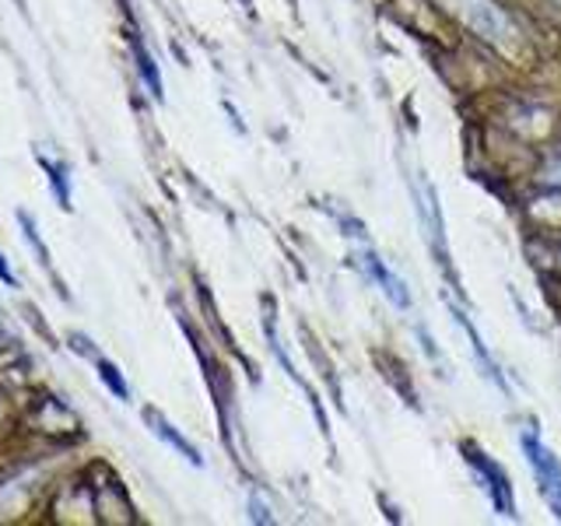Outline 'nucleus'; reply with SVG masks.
I'll return each mask as SVG.
<instances>
[{
	"mask_svg": "<svg viewBox=\"0 0 561 526\" xmlns=\"http://www.w3.org/2000/svg\"><path fill=\"white\" fill-rule=\"evenodd\" d=\"M453 11L460 14L481 39L495 43L502 49H513L516 25L508 22V14L495 4V0H453Z\"/></svg>",
	"mask_w": 561,
	"mask_h": 526,
	"instance_id": "obj_1",
	"label": "nucleus"
},
{
	"mask_svg": "<svg viewBox=\"0 0 561 526\" xmlns=\"http://www.w3.org/2000/svg\"><path fill=\"white\" fill-rule=\"evenodd\" d=\"M523 453H526V464H530L534 478L540 495L548 499L551 513L561 519V464L551 456V449L540 443L534 432H523Z\"/></svg>",
	"mask_w": 561,
	"mask_h": 526,
	"instance_id": "obj_2",
	"label": "nucleus"
},
{
	"mask_svg": "<svg viewBox=\"0 0 561 526\" xmlns=\"http://www.w3.org/2000/svg\"><path fill=\"white\" fill-rule=\"evenodd\" d=\"M467 460H470L473 470H478V478L484 481V491H488L491 505H495V513L499 516H516L513 484H508L505 470L495 460H491V456H484L481 449H473V446H467Z\"/></svg>",
	"mask_w": 561,
	"mask_h": 526,
	"instance_id": "obj_3",
	"label": "nucleus"
},
{
	"mask_svg": "<svg viewBox=\"0 0 561 526\" xmlns=\"http://www.w3.org/2000/svg\"><path fill=\"white\" fill-rule=\"evenodd\" d=\"M365 271L376 277V285L386 291V298H390L393 306H400V309H408L411 306V295H408V288H403V281H397L390 271L382 267V260L376 256V253H365Z\"/></svg>",
	"mask_w": 561,
	"mask_h": 526,
	"instance_id": "obj_4",
	"label": "nucleus"
},
{
	"mask_svg": "<svg viewBox=\"0 0 561 526\" xmlns=\"http://www.w3.org/2000/svg\"><path fill=\"white\" fill-rule=\"evenodd\" d=\"M148 421H151V425H154V432H158V435H162V438H165V443H169V446H175V449H180V453L186 456V460H190V464H197V467H201V453H197V449H193L190 443H183V438H180V435H175V432H172V428L165 425V421H162V418H158V414H148Z\"/></svg>",
	"mask_w": 561,
	"mask_h": 526,
	"instance_id": "obj_5",
	"label": "nucleus"
},
{
	"mask_svg": "<svg viewBox=\"0 0 561 526\" xmlns=\"http://www.w3.org/2000/svg\"><path fill=\"white\" fill-rule=\"evenodd\" d=\"M99 368H102V379L110 382L113 390H116V397H127V386H123V379H119V373H116V368H113V365H105V362H102Z\"/></svg>",
	"mask_w": 561,
	"mask_h": 526,
	"instance_id": "obj_6",
	"label": "nucleus"
},
{
	"mask_svg": "<svg viewBox=\"0 0 561 526\" xmlns=\"http://www.w3.org/2000/svg\"><path fill=\"white\" fill-rule=\"evenodd\" d=\"M548 183H558V186H561V158L548 169Z\"/></svg>",
	"mask_w": 561,
	"mask_h": 526,
	"instance_id": "obj_7",
	"label": "nucleus"
},
{
	"mask_svg": "<svg viewBox=\"0 0 561 526\" xmlns=\"http://www.w3.org/2000/svg\"><path fill=\"white\" fill-rule=\"evenodd\" d=\"M0 277H4L8 285H11V281H14V277H11V271H8V263H4V256H0Z\"/></svg>",
	"mask_w": 561,
	"mask_h": 526,
	"instance_id": "obj_8",
	"label": "nucleus"
}]
</instances>
